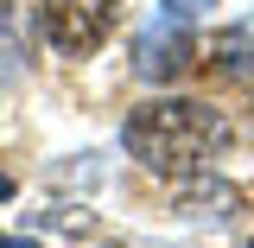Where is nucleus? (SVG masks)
<instances>
[{"instance_id":"obj_1","label":"nucleus","mask_w":254,"mask_h":248,"mask_svg":"<svg viewBox=\"0 0 254 248\" xmlns=\"http://www.w3.org/2000/svg\"><path fill=\"white\" fill-rule=\"evenodd\" d=\"M121 147L140 172L159 178H203L210 159L229 147V115L197 102V95H159L140 102L121 121Z\"/></svg>"},{"instance_id":"obj_2","label":"nucleus","mask_w":254,"mask_h":248,"mask_svg":"<svg viewBox=\"0 0 254 248\" xmlns=\"http://www.w3.org/2000/svg\"><path fill=\"white\" fill-rule=\"evenodd\" d=\"M115 6L121 0H38V26L64 58H89L95 45L115 32Z\"/></svg>"},{"instance_id":"obj_3","label":"nucleus","mask_w":254,"mask_h":248,"mask_svg":"<svg viewBox=\"0 0 254 248\" xmlns=\"http://www.w3.org/2000/svg\"><path fill=\"white\" fill-rule=\"evenodd\" d=\"M190 58H197L190 19H172V13H159L153 26L140 32V45H133V70H140L146 83H172V77H185Z\"/></svg>"},{"instance_id":"obj_4","label":"nucleus","mask_w":254,"mask_h":248,"mask_svg":"<svg viewBox=\"0 0 254 248\" xmlns=\"http://www.w3.org/2000/svg\"><path fill=\"white\" fill-rule=\"evenodd\" d=\"M216 70H222V77L254 83V13H248V19H235V26L216 38Z\"/></svg>"},{"instance_id":"obj_5","label":"nucleus","mask_w":254,"mask_h":248,"mask_svg":"<svg viewBox=\"0 0 254 248\" xmlns=\"http://www.w3.org/2000/svg\"><path fill=\"white\" fill-rule=\"evenodd\" d=\"M216 0H159V13H172V19H197V13H210Z\"/></svg>"},{"instance_id":"obj_6","label":"nucleus","mask_w":254,"mask_h":248,"mask_svg":"<svg viewBox=\"0 0 254 248\" xmlns=\"http://www.w3.org/2000/svg\"><path fill=\"white\" fill-rule=\"evenodd\" d=\"M0 248H38L32 236H0Z\"/></svg>"},{"instance_id":"obj_7","label":"nucleus","mask_w":254,"mask_h":248,"mask_svg":"<svg viewBox=\"0 0 254 248\" xmlns=\"http://www.w3.org/2000/svg\"><path fill=\"white\" fill-rule=\"evenodd\" d=\"M6 197H13V178H6V172H0V204H6Z\"/></svg>"},{"instance_id":"obj_8","label":"nucleus","mask_w":254,"mask_h":248,"mask_svg":"<svg viewBox=\"0 0 254 248\" xmlns=\"http://www.w3.org/2000/svg\"><path fill=\"white\" fill-rule=\"evenodd\" d=\"M248 248H254V236H248Z\"/></svg>"}]
</instances>
